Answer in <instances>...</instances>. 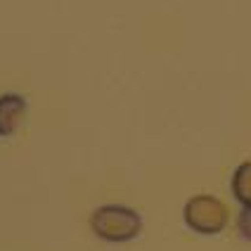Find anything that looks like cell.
Listing matches in <instances>:
<instances>
[{
  "instance_id": "1",
  "label": "cell",
  "mask_w": 251,
  "mask_h": 251,
  "mask_svg": "<svg viewBox=\"0 0 251 251\" xmlns=\"http://www.w3.org/2000/svg\"><path fill=\"white\" fill-rule=\"evenodd\" d=\"M90 227L100 239L112 242V244H124V242L135 239L142 232V218L130 206L107 204V206H100L93 211Z\"/></svg>"
},
{
  "instance_id": "2",
  "label": "cell",
  "mask_w": 251,
  "mask_h": 251,
  "mask_svg": "<svg viewBox=\"0 0 251 251\" xmlns=\"http://www.w3.org/2000/svg\"><path fill=\"white\" fill-rule=\"evenodd\" d=\"M182 218H185V225L195 230L197 235H218L225 230L230 213L221 199L211 195H195L187 199L182 209Z\"/></svg>"
},
{
  "instance_id": "3",
  "label": "cell",
  "mask_w": 251,
  "mask_h": 251,
  "mask_svg": "<svg viewBox=\"0 0 251 251\" xmlns=\"http://www.w3.org/2000/svg\"><path fill=\"white\" fill-rule=\"evenodd\" d=\"M26 114V100L17 93L0 95V138H10L24 121Z\"/></svg>"
},
{
  "instance_id": "4",
  "label": "cell",
  "mask_w": 251,
  "mask_h": 251,
  "mask_svg": "<svg viewBox=\"0 0 251 251\" xmlns=\"http://www.w3.org/2000/svg\"><path fill=\"white\" fill-rule=\"evenodd\" d=\"M232 195L242 204V209H251V161L237 166L232 176Z\"/></svg>"
},
{
  "instance_id": "5",
  "label": "cell",
  "mask_w": 251,
  "mask_h": 251,
  "mask_svg": "<svg viewBox=\"0 0 251 251\" xmlns=\"http://www.w3.org/2000/svg\"><path fill=\"white\" fill-rule=\"evenodd\" d=\"M237 232L242 239L251 242V209H242L237 216Z\"/></svg>"
}]
</instances>
